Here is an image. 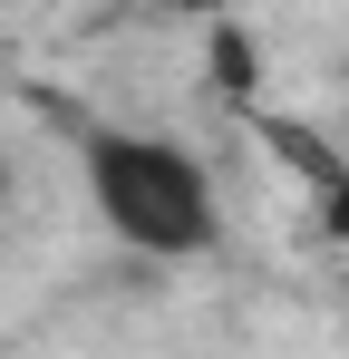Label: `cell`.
Masks as SVG:
<instances>
[{"mask_svg": "<svg viewBox=\"0 0 349 359\" xmlns=\"http://www.w3.org/2000/svg\"><path fill=\"white\" fill-rule=\"evenodd\" d=\"M78 175L88 204L126 252L146 262H194L224 243V204H214V165L174 136H136V126H78Z\"/></svg>", "mask_w": 349, "mask_h": 359, "instance_id": "obj_1", "label": "cell"}, {"mask_svg": "<svg viewBox=\"0 0 349 359\" xmlns=\"http://www.w3.org/2000/svg\"><path fill=\"white\" fill-rule=\"evenodd\" d=\"M0 184H10V165H0Z\"/></svg>", "mask_w": 349, "mask_h": 359, "instance_id": "obj_3", "label": "cell"}, {"mask_svg": "<svg viewBox=\"0 0 349 359\" xmlns=\"http://www.w3.org/2000/svg\"><path fill=\"white\" fill-rule=\"evenodd\" d=\"M214 88H224V97H252V39L233 29L224 10H214Z\"/></svg>", "mask_w": 349, "mask_h": 359, "instance_id": "obj_2", "label": "cell"}]
</instances>
